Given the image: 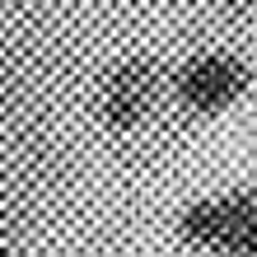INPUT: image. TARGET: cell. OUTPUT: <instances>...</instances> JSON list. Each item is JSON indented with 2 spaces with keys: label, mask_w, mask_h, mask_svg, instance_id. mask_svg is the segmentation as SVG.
Segmentation results:
<instances>
[{
  "label": "cell",
  "mask_w": 257,
  "mask_h": 257,
  "mask_svg": "<svg viewBox=\"0 0 257 257\" xmlns=\"http://www.w3.org/2000/svg\"><path fill=\"white\" fill-rule=\"evenodd\" d=\"M183 243L220 257H257V187H234L224 196H201L178 215Z\"/></svg>",
  "instance_id": "cell-1"
},
{
  "label": "cell",
  "mask_w": 257,
  "mask_h": 257,
  "mask_svg": "<svg viewBox=\"0 0 257 257\" xmlns=\"http://www.w3.org/2000/svg\"><path fill=\"white\" fill-rule=\"evenodd\" d=\"M248 89H252V66L234 52H196L173 75V98L187 112H201V117L234 108Z\"/></svg>",
  "instance_id": "cell-2"
},
{
  "label": "cell",
  "mask_w": 257,
  "mask_h": 257,
  "mask_svg": "<svg viewBox=\"0 0 257 257\" xmlns=\"http://www.w3.org/2000/svg\"><path fill=\"white\" fill-rule=\"evenodd\" d=\"M234 5H252V0H234Z\"/></svg>",
  "instance_id": "cell-4"
},
{
  "label": "cell",
  "mask_w": 257,
  "mask_h": 257,
  "mask_svg": "<svg viewBox=\"0 0 257 257\" xmlns=\"http://www.w3.org/2000/svg\"><path fill=\"white\" fill-rule=\"evenodd\" d=\"M159 94V70L155 61H145V56H131V61H122L108 84H103V122H108L112 131H131L145 122L150 103H155Z\"/></svg>",
  "instance_id": "cell-3"
}]
</instances>
